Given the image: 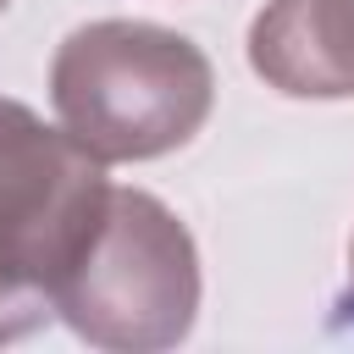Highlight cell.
Returning <instances> with one entry per match:
<instances>
[{"instance_id":"obj_1","label":"cell","mask_w":354,"mask_h":354,"mask_svg":"<svg viewBox=\"0 0 354 354\" xmlns=\"http://www.w3.org/2000/svg\"><path fill=\"white\" fill-rule=\"evenodd\" d=\"M55 122L105 166L183 149L216 105L210 55L160 22L100 17L72 28L50 61Z\"/></svg>"},{"instance_id":"obj_2","label":"cell","mask_w":354,"mask_h":354,"mask_svg":"<svg viewBox=\"0 0 354 354\" xmlns=\"http://www.w3.org/2000/svg\"><path fill=\"white\" fill-rule=\"evenodd\" d=\"M55 315L94 348H177L199 315V249L177 210L144 188H111L77 266L55 282Z\"/></svg>"},{"instance_id":"obj_3","label":"cell","mask_w":354,"mask_h":354,"mask_svg":"<svg viewBox=\"0 0 354 354\" xmlns=\"http://www.w3.org/2000/svg\"><path fill=\"white\" fill-rule=\"evenodd\" d=\"M105 160L88 155L61 122L50 127L22 100L0 94V260L55 299L111 205Z\"/></svg>"},{"instance_id":"obj_4","label":"cell","mask_w":354,"mask_h":354,"mask_svg":"<svg viewBox=\"0 0 354 354\" xmlns=\"http://www.w3.org/2000/svg\"><path fill=\"white\" fill-rule=\"evenodd\" d=\"M249 66L288 100H354V0H266Z\"/></svg>"},{"instance_id":"obj_5","label":"cell","mask_w":354,"mask_h":354,"mask_svg":"<svg viewBox=\"0 0 354 354\" xmlns=\"http://www.w3.org/2000/svg\"><path fill=\"white\" fill-rule=\"evenodd\" d=\"M50 315H55V304H50L39 288H28V282L0 260V343H17V337H28V332H39Z\"/></svg>"},{"instance_id":"obj_6","label":"cell","mask_w":354,"mask_h":354,"mask_svg":"<svg viewBox=\"0 0 354 354\" xmlns=\"http://www.w3.org/2000/svg\"><path fill=\"white\" fill-rule=\"evenodd\" d=\"M332 326H337V332L354 326V249H348V282H343V293H337V304H332Z\"/></svg>"},{"instance_id":"obj_7","label":"cell","mask_w":354,"mask_h":354,"mask_svg":"<svg viewBox=\"0 0 354 354\" xmlns=\"http://www.w3.org/2000/svg\"><path fill=\"white\" fill-rule=\"evenodd\" d=\"M6 6H11V0H0V11H6Z\"/></svg>"}]
</instances>
